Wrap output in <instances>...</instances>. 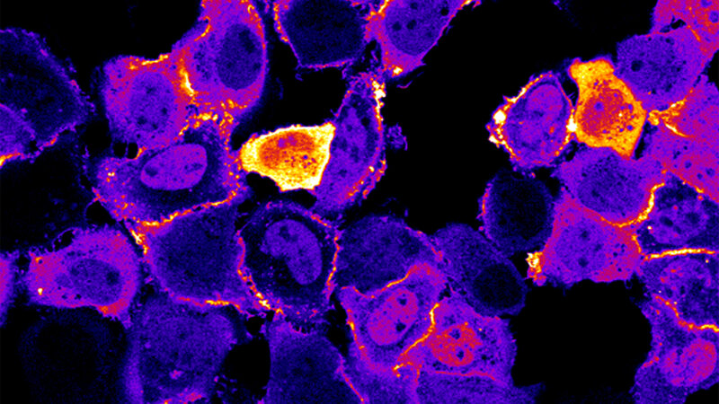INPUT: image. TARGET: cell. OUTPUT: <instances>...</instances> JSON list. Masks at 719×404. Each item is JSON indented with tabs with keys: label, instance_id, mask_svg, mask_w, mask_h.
Masks as SVG:
<instances>
[{
	"label": "cell",
	"instance_id": "9a60e30c",
	"mask_svg": "<svg viewBox=\"0 0 719 404\" xmlns=\"http://www.w3.org/2000/svg\"><path fill=\"white\" fill-rule=\"evenodd\" d=\"M260 332L270 372L259 403H362L346 376L345 356L324 329H299L273 312Z\"/></svg>",
	"mask_w": 719,
	"mask_h": 404
},
{
	"label": "cell",
	"instance_id": "484cf974",
	"mask_svg": "<svg viewBox=\"0 0 719 404\" xmlns=\"http://www.w3.org/2000/svg\"><path fill=\"white\" fill-rule=\"evenodd\" d=\"M635 276L647 296L668 304L683 322L719 329V251L644 257Z\"/></svg>",
	"mask_w": 719,
	"mask_h": 404
},
{
	"label": "cell",
	"instance_id": "44dd1931",
	"mask_svg": "<svg viewBox=\"0 0 719 404\" xmlns=\"http://www.w3.org/2000/svg\"><path fill=\"white\" fill-rule=\"evenodd\" d=\"M566 74L577 88L576 141L585 147L609 148L625 157L635 156L647 112L617 75L612 57H575L567 65Z\"/></svg>",
	"mask_w": 719,
	"mask_h": 404
},
{
	"label": "cell",
	"instance_id": "7c38bea8",
	"mask_svg": "<svg viewBox=\"0 0 719 404\" xmlns=\"http://www.w3.org/2000/svg\"><path fill=\"white\" fill-rule=\"evenodd\" d=\"M650 326V349L629 391L636 404H682L719 381V329L698 328L679 319L660 299L639 303Z\"/></svg>",
	"mask_w": 719,
	"mask_h": 404
},
{
	"label": "cell",
	"instance_id": "e0dca14e",
	"mask_svg": "<svg viewBox=\"0 0 719 404\" xmlns=\"http://www.w3.org/2000/svg\"><path fill=\"white\" fill-rule=\"evenodd\" d=\"M666 174L647 155L625 157L609 148L584 146L557 163L551 176L585 209L610 224L631 226L644 215Z\"/></svg>",
	"mask_w": 719,
	"mask_h": 404
},
{
	"label": "cell",
	"instance_id": "8fae6325",
	"mask_svg": "<svg viewBox=\"0 0 719 404\" xmlns=\"http://www.w3.org/2000/svg\"><path fill=\"white\" fill-rule=\"evenodd\" d=\"M643 259L629 226L605 221L561 187L547 238L527 259V277L537 286L566 289L585 280L626 282Z\"/></svg>",
	"mask_w": 719,
	"mask_h": 404
},
{
	"label": "cell",
	"instance_id": "9c48e42d",
	"mask_svg": "<svg viewBox=\"0 0 719 404\" xmlns=\"http://www.w3.org/2000/svg\"><path fill=\"white\" fill-rule=\"evenodd\" d=\"M98 92L111 136L138 152L173 142L198 119L173 46L155 58L119 55L106 60Z\"/></svg>",
	"mask_w": 719,
	"mask_h": 404
},
{
	"label": "cell",
	"instance_id": "83f0119b",
	"mask_svg": "<svg viewBox=\"0 0 719 404\" xmlns=\"http://www.w3.org/2000/svg\"><path fill=\"white\" fill-rule=\"evenodd\" d=\"M541 382L510 385L482 374H457L418 370V404L426 403H536Z\"/></svg>",
	"mask_w": 719,
	"mask_h": 404
},
{
	"label": "cell",
	"instance_id": "d4e9b609",
	"mask_svg": "<svg viewBox=\"0 0 719 404\" xmlns=\"http://www.w3.org/2000/svg\"><path fill=\"white\" fill-rule=\"evenodd\" d=\"M333 134L330 119L257 133L235 150L237 162L245 174L269 178L281 192H309L321 181Z\"/></svg>",
	"mask_w": 719,
	"mask_h": 404
},
{
	"label": "cell",
	"instance_id": "ac0fdd59",
	"mask_svg": "<svg viewBox=\"0 0 719 404\" xmlns=\"http://www.w3.org/2000/svg\"><path fill=\"white\" fill-rule=\"evenodd\" d=\"M614 66L648 115L664 112L695 86L710 63L685 25L635 34L617 44Z\"/></svg>",
	"mask_w": 719,
	"mask_h": 404
},
{
	"label": "cell",
	"instance_id": "ffe728a7",
	"mask_svg": "<svg viewBox=\"0 0 719 404\" xmlns=\"http://www.w3.org/2000/svg\"><path fill=\"white\" fill-rule=\"evenodd\" d=\"M431 236L448 288L484 314L515 316L522 311L528 293L525 278L479 230L449 223Z\"/></svg>",
	"mask_w": 719,
	"mask_h": 404
},
{
	"label": "cell",
	"instance_id": "4dcf8cb0",
	"mask_svg": "<svg viewBox=\"0 0 719 404\" xmlns=\"http://www.w3.org/2000/svg\"><path fill=\"white\" fill-rule=\"evenodd\" d=\"M19 256L20 253L17 250H7L1 253L0 303L2 325L4 324L16 294Z\"/></svg>",
	"mask_w": 719,
	"mask_h": 404
},
{
	"label": "cell",
	"instance_id": "30bf717a",
	"mask_svg": "<svg viewBox=\"0 0 719 404\" xmlns=\"http://www.w3.org/2000/svg\"><path fill=\"white\" fill-rule=\"evenodd\" d=\"M386 81L375 62L348 78L340 106L330 119L333 134L319 185L309 191L311 209L339 220L377 187L387 168L388 134L382 114Z\"/></svg>",
	"mask_w": 719,
	"mask_h": 404
},
{
	"label": "cell",
	"instance_id": "cb8c5ba5",
	"mask_svg": "<svg viewBox=\"0 0 719 404\" xmlns=\"http://www.w3.org/2000/svg\"><path fill=\"white\" fill-rule=\"evenodd\" d=\"M629 228L644 258L719 251V202L667 172L644 215Z\"/></svg>",
	"mask_w": 719,
	"mask_h": 404
},
{
	"label": "cell",
	"instance_id": "5b68a950",
	"mask_svg": "<svg viewBox=\"0 0 719 404\" xmlns=\"http://www.w3.org/2000/svg\"><path fill=\"white\" fill-rule=\"evenodd\" d=\"M244 199L199 207L155 224H125L157 291L198 303H228L247 318L269 312L241 272L237 220Z\"/></svg>",
	"mask_w": 719,
	"mask_h": 404
},
{
	"label": "cell",
	"instance_id": "7a4b0ae2",
	"mask_svg": "<svg viewBox=\"0 0 719 404\" xmlns=\"http://www.w3.org/2000/svg\"><path fill=\"white\" fill-rule=\"evenodd\" d=\"M231 138L214 123L195 120L178 138L135 156L106 154L92 168L95 200L117 222L155 224L235 199L252 189Z\"/></svg>",
	"mask_w": 719,
	"mask_h": 404
},
{
	"label": "cell",
	"instance_id": "d6986e66",
	"mask_svg": "<svg viewBox=\"0 0 719 404\" xmlns=\"http://www.w3.org/2000/svg\"><path fill=\"white\" fill-rule=\"evenodd\" d=\"M275 31L303 69H347L368 45V1H264Z\"/></svg>",
	"mask_w": 719,
	"mask_h": 404
},
{
	"label": "cell",
	"instance_id": "f1b7e54d",
	"mask_svg": "<svg viewBox=\"0 0 719 404\" xmlns=\"http://www.w3.org/2000/svg\"><path fill=\"white\" fill-rule=\"evenodd\" d=\"M661 123L673 132L719 146V92L703 74L692 90L668 110L647 116V123Z\"/></svg>",
	"mask_w": 719,
	"mask_h": 404
},
{
	"label": "cell",
	"instance_id": "52a82bcc",
	"mask_svg": "<svg viewBox=\"0 0 719 404\" xmlns=\"http://www.w3.org/2000/svg\"><path fill=\"white\" fill-rule=\"evenodd\" d=\"M94 106L38 33L0 32L1 168L34 159L85 124Z\"/></svg>",
	"mask_w": 719,
	"mask_h": 404
},
{
	"label": "cell",
	"instance_id": "f546056e",
	"mask_svg": "<svg viewBox=\"0 0 719 404\" xmlns=\"http://www.w3.org/2000/svg\"><path fill=\"white\" fill-rule=\"evenodd\" d=\"M679 21L694 33L711 62L719 49V1L659 0L652 12L649 31H665Z\"/></svg>",
	"mask_w": 719,
	"mask_h": 404
},
{
	"label": "cell",
	"instance_id": "8992f818",
	"mask_svg": "<svg viewBox=\"0 0 719 404\" xmlns=\"http://www.w3.org/2000/svg\"><path fill=\"white\" fill-rule=\"evenodd\" d=\"M179 52L198 119L231 138L261 102L269 71L258 4L201 1L194 24L173 45Z\"/></svg>",
	"mask_w": 719,
	"mask_h": 404
},
{
	"label": "cell",
	"instance_id": "6da1fadb",
	"mask_svg": "<svg viewBox=\"0 0 719 404\" xmlns=\"http://www.w3.org/2000/svg\"><path fill=\"white\" fill-rule=\"evenodd\" d=\"M228 303H198L157 291L134 309L119 373L127 403H209L229 353L253 339Z\"/></svg>",
	"mask_w": 719,
	"mask_h": 404
},
{
	"label": "cell",
	"instance_id": "5bb4252c",
	"mask_svg": "<svg viewBox=\"0 0 719 404\" xmlns=\"http://www.w3.org/2000/svg\"><path fill=\"white\" fill-rule=\"evenodd\" d=\"M489 140L508 155L513 171L532 174L555 166L573 136V103L560 75L531 76L511 96H503L485 125Z\"/></svg>",
	"mask_w": 719,
	"mask_h": 404
},
{
	"label": "cell",
	"instance_id": "2e32d148",
	"mask_svg": "<svg viewBox=\"0 0 719 404\" xmlns=\"http://www.w3.org/2000/svg\"><path fill=\"white\" fill-rule=\"evenodd\" d=\"M425 265L441 268L430 234L402 217L370 215L341 230L333 285L371 294Z\"/></svg>",
	"mask_w": 719,
	"mask_h": 404
},
{
	"label": "cell",
	"instance_id": "4316f807",
	"mask_svg": "<svg viewBox=\"0 0 719 404\" xmlns=\"http://www.w3.org/2000/svg\"><path fill=\"white\" fill-rule=\"evenodd\" d=\"M642 154L669 173L719 202V146L680 136L661 123H648Z\"/></svg>",
	"mask_w": 719,
	"mask_h": 404
},
{
	"label": "cell",
	"instance_id": "3957f363",
	"mask_svg": "<svg viewBox=\"0 0 719 404\" xmlns=\"http://www.w3.org/2000/svg\"><path fill=\"white\" fill-rule=\"evenodd\" d=\"M339 220L288 200L261 205L239 228L241 272L269 311L299 329H324L333 310Z\"/></svg>",
	"mask_w": 719,
	"mask_h": 404
},
{
	"label": "cell",
	"instance_id": "4fadbf2b",
	"mask_svg": "<svg viewBox=\"0 0 719 404\" xmlns=\"http://www.w3.org/2000/svg\"><path fill=\"white\" fill-rule=\"evenodd\" d=\"M517 353L509 319L484 314L447 288L434 308L428 334L402 364L428 372L487 375L513 385Z\"/></svg>",
	"mask_w": 719,
	"mask_h": 404
},
{
	"label": "cell",
	"instance_id": "603a6c76",
	"mask_svg": "<svg viewBox=\"0 0 719 404\" xmlns=\"http://www.w3.org/2000/svg\"><path fill=\"white\" fill-rule=\"evenodd\" d=\"M555 198L533 174L501 171L478 199L479 231L502 253L534 251L550 232Z\"/></svg>",
	"mask_w": 719,
	"mask_h": 404
},
{
	"label": "cell",
	"instance_id": "7402d4cb",
	"mask_svg": "<svg viewBox=\"0 0 719 404\" xmlns=\"http://www.w3.org/2000/svg\"><path fill=\"white\" fill-rule=\"evenodd\" d=\"M477 0L368 1L366 38L377 48L376 66L387 82L424 66L430 51L463 9Z\"/></svg>",
	"mask_w": 719,
	"mask_h": 404
},
{
	"label": "cell",
	"instance_id": "ba28073f",
	"mask_svg": "<svg viewBox=\"0 0 719 404\" xmlns=\"http://www.w3.org/2000/svg\"><path fill=\"white\" fill-rule=\"evenodd\" d=\"M144 272L133 238L103 224L77 227L63 245L28 251L21 282L33 304L93 309L128 329Z\"/></svg>",
	"mask_w": 719,
	"mask_h": 404
},
{
	"label": "cell",
	"instance_id": "277c9868",
	"mask_svg": "<svg viewBox=\"0 0 719 404\" xmlns=\"http://www.w3.org/2000/svg\"><path fill=\"white\" fill-rule=\"evenodd\" d=\"M447 288L441 268L425 265L371 294L334 291L348 326L345 373L362 403L418 404V370L402 361L428 334Z\"/></svg>",
	"mask_w": 719,
	"mask_h": 404
}]
</instances>
